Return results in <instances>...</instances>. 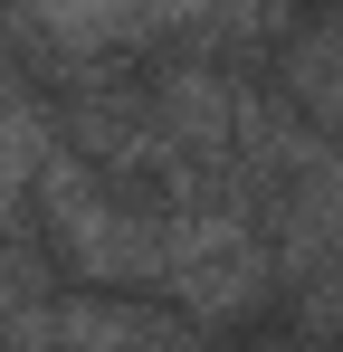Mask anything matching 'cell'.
Masks as SVG:
<instances>
[{
  "mask_svg": "<svg viewBox=\"0 0 343 352\" xmlns=\"http://www.w3.org/2000/svg\"><path fill=\"white\" fill-rule=\"evenodd\" d=\"M57 153V115L19 86V76H0V238H19V210H29V181L39 162Z\"/></svg>",
  "mask_w": 343,
  "mask_h": 352,
  "instance_id": "obj_5",
  "label": "cell"
},
{
  "mask_svg": "<svg viewBox=\"0 0 343 352\" xmlns=\"http://www.w3.org/2000/svg\"><path fill=\"white\" fill-rule=\"evenodd\" d=\"M153 286L172 295L181 324H248L267 314L277 295V257H267V229L248 210H220V200H163V257H153Z\"/></svg>",
  "mask_w": 343,
  "mask_h": 352,
  "instance_id": "obj_2",
  "label": "cell"
},
{
  "mask_svg": "<svg viewBox=\"0 0 343 352\" xmlns=\"http://www.w3.org/2000/svg\"><path fill=\"white\" fill-rule=\"evenodd\" d=\"M29 210H39V248H48L57 276L76 286H153V257H163V200L153 190H124L96 162H76L57 143L39 181H29Z\"/></svg>",
  "mask_w": 343,
  "mask_h": 352,
  "instance_id": "obj_1",
  "label": "cell"
},
{
  "mask_svg": "<svg viewBox=\"0 0 343 352\" xmlns=\"http://www.w3.org/2000/svg\"><path fill=\"white\" fill-rule=\"evenodd\" d=\"M277 96L315 133H343V10H315L277 38Z\"/></svg>",
  "mask_w": 343,
  "mask_h": 352,
  "instance_id": "obj_4",
  "label": "cell"
},
{
  "mask_svg": "<svg viewBox=\"0 0 343 352\" xmlns=\"http://www.w3.org/2000/svg\"><path fill=\"white\" fill-rule=\"evenodd\" d=\"M286 10H295V0H286Z\"/></svg>",
  "mask_w": 343,
  "mask_h": 352,
  "instance_id": "obj_7",
  "label": "cell"
},
{
  "mask_svg": "<svg viewBox=\"0 0 343 352\" xmlns=\"http://www.w3.org/2000/svg\"><path fill=\"white\" fill-rule=\"evenodd\" d=\"M0 352H210V333L134 295H48L0 324Z\"/></svg>",
  "mask_w": 343,
  "mask_h": 352,
  "instance_id": "obj_3",
  "label": "cell"
},
{
  "mask_svg": "<svg viewBox=\"0 0 343 352\" xmlns=\"http://www.w3.org/2000/svg\"><path fill=\"white\" fill-rule=\"evenodd\" d=\"M57 58H105V48H134V0H10Z\"/></svg>",
  "mask_w": 343,
  "mask_h": 352,
  "instance_id": "obj_6",
  "label": "cell"
}]
</instances>
